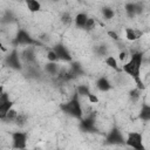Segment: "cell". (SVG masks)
Returning a JSON list of instances; mask_svg holds the SVG:
<instances>
[{"mask_svg":"<svg viewBox=\"0 0 150 150\" xmlns=\"http://www.w3.org/2000/svg\"><path fill=\"white\" fill-rule=\"evenodd\" d=\"M143 53L142 52H132L130 59L122 64L121 71L129 75L134 82L136 83V88L141 89L142 91L145 89V84L141 79V68L143 64Z\"/></svg>","mask_w":150,"mask_h":150,"instance_id":"1","label":"cell"},{"mask_svg":"<svg viewBox=\"0 0 150 150\" xmlns=\"http://www.w3.org/2000/svg\"><path fill=\"white\" fill-rule=\"evenodd\" d=\"M60 109L63 114H66L67 116H70L73 118L80 120L83 116V109L79 98V95H74L69 101L63 102L60 104Z\"/></svg>","mask_w":150,"mask_h":150,"instance_id":"2","label":"cell"},{"mask_svg":"<svg viewBox=\"0 0 150 150\" xmlns=\"http://www.w3.org/2000/svg\"><path fill=\"white\" fill-rule=\"evenodd\" d=\"M13 45L15 47L18 46H25V47H29V46H38L39 41L35 40L27 30L25 29H19L13 39Z\"/></svg>","mask_w":150,"mask_h":150,"instance_id":"3","label":"cell"},{"mask_svg":"<svg viewBox=\"0 0 150 150\" xmlns=\"http://www.w3.org/2000/svg\"><path fill=\"white\" fill-rule=\"evenodd\" d=\"M5 64L13 70H21L22 69V60L19 52L14 48L12 49L5 57Z\"/></svg>","mask_w":150,"mask_h":150,"instance_id":"4","label":"cell"},{"mask_svg":"<svg viewBox=\"0 0 150 150\" xmlns=\"http://www.w3.org/2000/svg\"><path fill=\"white\" fill-rule=\"evenodd\" d=\"M127 146L135 149V150H144V144H143V136L142 134L137 132V131H131L128 134V136L125 137V143Z\"/></svg>","mask_w":150,"mask_h":150,"instance_id":"5","label":"cell"},{"mask_svg":"<svg viewBox=\"0 0 150 150\" xmlns=\"http://www.w3.org/2000/svg\"><path fill=\"white\" fill-rule=\"evenodd\" d=\"M105 143L110 145H123L125 143V137L118 128H112L105 137Z\"/></svg>","mask_w":150,"mask_h":150,"instance_id":"6","label":"cell"},{"mask_svg":"<svg viewBox=\"0 0 150 150\" xmlns=\"http://www.w3.org/2000/svg\"><path fill=\"white\" fill-rule=\"evenodd\" d=\"M52 50L55 53L57 61H63V62H71L73 56L69 52V49L63 45V43H56L52 47Z\"/></svg>","mask_w":150,"mask_h":150,"instance_id":"7","label":"cell"},{"mask_svg":"<svg viewBox=\"0 0 150 150\" xmlns=\"http://www.w3.org/2000/svg\"><path fill=\"white\" fill-rule=\"evenodd\" d=\"M80 130L83 132H95L97 131L96 129V121H95V115H87L82 116L80 118Z\"/></svg>","mask_w":150,"mask_h":150,"instance_id":"8","label":"cell"},{"mask_svg":"<svg viewBox=\"0 0 150 150\" xmlns=\"http://www.w3.org/2000/svg\"><path fill=\"white\" fill-rule=\"evenodd\" d=\"M28 135L25 131H14L12 134V146L14 149H26Z\"/></svg>","mask_w":150,"mask_h":150,"instance_id":"9","label":"cell"},{"mask_svg":"<svg viewBox=\"0 0 150 150\" xmlns=\"http://www.w3.org/2000/svg\"><path fill=\"white\" fill-rule=\"evenodd\" d=\"M124 11H125V14L129 18H135L136 15L142 14L143 6L138 2H127L124 5Z\"/></svg>","mask_w":150,"mask_h":150,"instance_id":"10","label":"cell"},{"mask_svg":"<svg viewBox=\"0 0 150 150\" xmlns=\"http://www.w3.org/2000/svg\"><path fill=\"white\" fill-rule=\"evenodd\" d=\"M20 56H21V60L25 61V62L28 63V64H32V63H34V62L36 61V54H35V49L33 48V46L26 47V48L21 52Z\"/></svg>","mask_w":150,"mask_h":150,"instance_id":"11","label":"cell"},{"mask_svg":"<svg viewBox=\"0 0 150 150\" xmlns=\"http://www.w3.org/2000/svg\"><path fill=\"white\" fill-rule=\"evenodd\" d=\"M96 88H97L100 91L105 93V91H109V90L112 88V86H111L110 81L108 80V77L101 76V77H98V79L96 80Z\"/></svg>","mask_w":150,"mask_h":150,"instance_id":"12","label":"cell"},{"mask_svg":"<svg viewBox=\"0 0 150 150\" xmlns=\"http://www.w3.org/2000/svg\"><path fill=\"white\" fill-rule=\"evenodd\" d=\"M88 15L86 14V13H77L76 15H75V18H74V21H75V26L79 28V29H83L84 28V25H86V22H87V20H88Z\"/></svg>","mask_w":150,"mask_h":150,"instance_id":"13","label":"cell"},{"mask_svg":"<svg viewBox=\"0 0 150 150\" xmlns=\"http://www.w3.org/2000/svg\"><path fill=\"white\" fill-rule=\"evenodd\" d=\"M60 69L61 68L57 64V62H50V61H48V63H46V66H45L46 73L49 74V75H52V76H56L59 74Z\"/></svg>","mask_w":150,"mask_h":150,"instance_id":"14","label":"cell"},{"mask_svg":"<svg viewBox=\"0 0 150 150\" xmlns=\"http://www.w3.org/2000/svg\"><path fill=\"white\" fill-rule=\"evenodd\" d=\"M25 4L30 13H38L41 11V4L39 0H25Z\"/></svg>","mask_w":150,"mask_h":150,"instance_id":"15","label":"cell"},{"mask_svg":"<svg viewBox=\"0 0 150 150\" xmlns=\"http://www.w3.org/2000/svg\"><path fill=\"white\" fill-rule=\"evenodd\" d=\"M138 117L142 121H144V122L150 121V105L148 103H143L142 104L141 110H139V114H138Z\"/></svg>","mask_w":150,"mask_h":150,"instance_id":"16","label":"cell"},{"mask_svg":"<svg viewBox=\"0 0 150 150\" xmlns=\"http://www.w3.org/2000/svg\"><path fill=\"white\" fill-rule=\"evenodd\" d=\"M13 104H14V102H13L12 100H9V101H7V102L0 104V120H1V121L5 118V116H6V114L8 112V110H9L11 108H13Z\"/></svg>","mask_w":150,"mask_h":150,"instance_id":"17","label":"cell"},{"mask_svg":"<svg viewBox=\"0 0 150 150\" xmlns=\"http://www.w3.org/2000/svg\"><path fill=\"white\" fill-rule=\"evenodd\" d=\"M104 62H105V64H107L108 67H110L111 69L117 70V71H121V68L118 67V62H117V60H116L112 55H107Z\"/></svg>","mask_w":150,"mask_h":150,"instance_id":"18","label":"cell"},{"mask_svg":"<svg viewBox=\"0 0 150 150\" xmlns=\"http://www.w3.org/2000/svg\"><path fill=\"white\" fill-rule=\"evenodd\" d=\"M125 38L128 41H136L139 38V34L134 28H125Z\"/></svg>","mask_w":150,"mask_h":150,"instance_id":"19","label":"cell"},{"mask_svg":"<svg viewBox=\"0 0 150 150\" xmlns=\"http://www.w3.org/2000/svg\"><path fill=\"white\" fill-rule=\"evenodd\" d=\"M90 88L87 86V84H80L76 87V94L79 96H83V97H87L89 94H90Z\"/></svg>","mask_w":150,"mask_h":150,"instance_id":"20","label":"cell"},{"mask_svg":"<svg viewBox=\"0 0 150 150\" xmlns=\"http://www.w3.org/2000/svg\"><path fill=\"white\" fill-rule=\"evenodd\" d=\"M141 95H142V90L138 88H134L129 91V97L132 102H137L141 98Z\"/></svg>","mask_w":150,"mask_h":150,"instance_id":"21","label":"cell"},{"mask_svg":"<svg viewBox=\"0 0 150 150\" xmlns=\"http://www.w3.org/2000/svg\"><path fill=\"white\" fill-rule=\"evenodd\" d=\"M16 115H18V111H16L14 108H11V109L8 110V112L6 114V116H5V118H4L2 121H6V122H13V121H15Z\"/></svg>","mask_w":150,"mask_h":150,"instance_id":"22","label":"cell"},{"mask_svg":"<svg viewBox=\"0 0 150 150\" xmlns=\"http://www.w3.org/2000/svg\"><path fill=\"white\" fill-rule=\"evenodd\" d=\"M102 15H103V18H104L105 20H110V19L114 18L115 12H114V9L110 8V7H103V8H102Z\"/></svg>","mask_w":150,"mask_h":150,"instance_id":"23","label":"cell"},{"mask_svg":"<svg viewBox=\"0 0 150 150\" xmlns=\"http://www.w3.org/2000/svg\"><path fill=\"white\" fill-rule=\"evenodd\" d=\"M95 27H96V21H95L93 18H88V20H87V22H86L83 29H84L86 32H91V30H94Z\"/></svg>","mask_w":150,"mask_h":150,"instance_id":"24","label":"cell"},{"mask_svg":"<svg viewBox=\"0 0 150 150\" xmlns=\"http://www.w3.org/2000/svg\"><path fill=\"white\" fill-rule=\"evenodd\" d=\"M27 115H25V114H19L18 112V115H16V118H15V123L19 125V127H22V125H25L26 124V122H27Z\"/></svg>","mask_w":150,"mask_h":150,"instance_id":"25","label":"cell"},{"mask_svg":"<svg viewBox=\"0 0 150 150\" xmlns=\"http://www.w3.org/2000/svg\"><path fill=\"white\" fill-rule=\"evenodd\" d=\"M96 54L100 55V56H107V55H108V48H107V46H104V45L97 46V48H96Z\"/></svg>","mask_w":150,"mask_h":150,"instance_id":"26","label":"cell"},{"mask_svg":"<svg viewBox=\"0 0 150 150\" xmlns=\"http://www.w3.org/2000/svg\"><path fill=\"white\" fill-rule=\"evenodd\" d=\"M73 21V18L70 16V14L69 13H63L62 15H61V22L63 23V25H69L70 22Z\"/></svg>","mask_w":150,"mask_h":150,"instance_id":"27","label":"cell"},{"mask_svg":"<svg viewBox=\"0 0 150 150\" xmlns=\"http://www.w3.org/2000/svg\"><path fill=\"white\" fill-rule=\"evenodd\" d=\"M47 59H48V61H50V62H57V57H56L55 53H54L52 49H49V52L47 53Z\"/></svg>","mask_w":150,"mask_h":150,"instance_id":"28","label":"cell"},{"mask_svg":"<svg viewBox=\"0 0 150 150\" xmlns=\"http://www.w3.org/2000/svg\"><path fill=\"white\" fill-rule=\"evenodd\" d=\"M9 100H11V97H9V94H8V93L4 91V93L0 95V104L7 102V101H9Z\"/></svg>","mask_w":150,"mask_h":150,"instance_id":"29","label":"cell"},{"mask_svg":"<svg viewBox=\"0 0 150 150\" xmlns=\"http://www.w3.org/2000/svg\"><path fill=\"white\" fill-rule=\"evenodd\" d=\"M87 98L89 100L90 103H98V97H97L95 94H93V93H90V94L87 96Z\"/></svg>","mask_w":150,"mask_h":150,"instance_id":"30","label":"cell"},{"mask_svg":"<svg viewBox=\"0 0 150 150\" xmlns=\"http://www.w3.org/2000/svg\"><path fill=\"white\" fill-rule=\"evenodd\" d=\"M127 57H128V53H127L125 50H122V52L118 54V59H120L121 62H124V61L127 60Z\"/></svg>","mask_w":150,"mask_h":150,"instance_id":"31","label":"cell"},{"mask_svg":"<svg viewBox=\"0 0 150 150\" xmlns=\"http://www.w3.org/2000/svg\"><path fill=\"white\" fill-rule=\"evenodd\" d=\"M13 19H14V18H13L12 13H6V15L2 18V22H11Z\"/></svg>","mask_w":150,"mask_h":150,"instance_id":"32","label":"cell"},{"mask_svg":"<svg viewBox=\"0 0 150 150\" xmlns=\"http://www.w3.org/2000/svg\"><path fill=\"white\" fill-rule=\"evenodd\" d=\"M108 35H109L110 38H112L114 40H118V35H117L115 32H111V30H110V32H108Z\"/></svg>","mask_w":150,"mask_h":150,"instance_id":"33","label":"cell"},{"mask_svg":"<svg viewBox=\"0 0 150 150\" xmlns=\"http://www.w3.org/2000/svg\"><path fill=\"white\" fill-rule=\"evenodd\" d=\"M4 91H5V89H4V86H1V84H0V95H1Z\"/></svg>","mask_w":150,"mask_h":150,"instance_id":"34","label":"cell"},{"mask_svg":"<svg viewBox=\"0 0 150 150\" xmlns=\"http://www.w3.org/2000/svg\"><path fill=\"white\" fill-rule=\"evenodd\" d=\"M52 1H59V0H52Z\"/></svg>","mask_w":150,"mask_h":150,"instance_id":"35","label":"cell"}]
</instances>
